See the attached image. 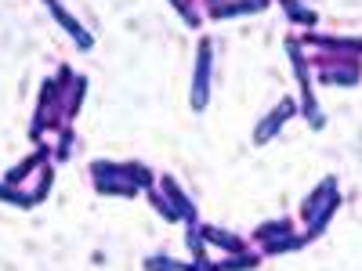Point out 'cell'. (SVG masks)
<instances>
[{
	"label": "cell",
	"mask_w": 362,
	"mask_h": 271,
	"mask_svg": "<svg viewBox=\"0 0 362 271\" xmlns=\"http://www.w3.org/2000/svg\"><path fill=\"white\" fill-rule=\"evenodd\" d=\"M199 235L206 239V243H214V246L228 250V253H243V239H239V235H228V231H221V228H210V224H206Z\"/></svg>",
	"instance_id": "10"
},
{
	"label": "cell",
	"mask_w": 362,
	"mask_h": 271,
	"mask_svg": "<svg viewBox=\"0 0 362 271\" xmlns=\"http://www.w3.org/2000/svg\"><path fill=\"white\" fill-rule=\"evenodd\" d=\"M257 267V257H228L225 264H218V271H250Z\"/></svg>",
	"instance_id": "17"
},
{
	"label": "cell",
	"mask_w": 362,
	"mask_h": 271,
	"mask_svg": "<svg viewBox=\"0 0 362 271\" xmlns=\"http://www.w3.org/2000/svg\"><path fill=\"white\" fill-rule=\"evenodd\" d=\"M44 156H47V152H44V148H37V152H33V156H25V159H22V163H18V167H15V170L8 174V185H18V181H22V177H25L29 170H33V167H37V163H40Z\"/></svg>",
	"instance_id": "13"
},
{
	"label": "cell",
	"mask_w": 362,
	"mask_h": 271,
	"mask_svg": "<svg viewBox=\"0 0 362 271\" xmlns=\"http://www.w3.org/2000/svg\"><path fill=\"white\" fill-rule=\"evenodd\" d=\"M337 203H341V195H337V181H334V177H326L322 185H319V188L312 192V199L305 203V221L312 224V228H308V239L322 235L326 221L334 217V210H337Z\"/></svg>",
	"instance_id": "1"
},
{
	"label": "cell",
	"mask_w": 362,
	"mask_h": 271,
	"mask_svg": "<svg viewBox=\"0 0 362 271\" xmlns=\"http://www.w3.org/2000/svg\"><path fill=\"white\" fill-rule=\"evenodd\" d=\"M163 192H167V199H170V206L177 210V217L185 221V224H196V206L189 203V195L177 188V181L174 177H163Z\"/></svg>",
	"instance_id": "6"
},
{
	"label": "cell",
	"mask_w": 362,
	"mask_h": 271,
	"mask_svg": "<svg viewBox=\"0 0 362 271\" xmlns=\"http://www.w3.org/2000/svg\"><path fill=\"white\" fill-rule=\"evenodd\" d=\"M297 112V102L293 98H283L276 109H272L264 119H261V124H257V131H254V145H268L272 138H276L279 131H283V124H286V119Z\"/></svg>",
	"instance_id": "5"
},
{
	"label": "cell",
	"mask_w": 362,
	"mask_h": 271,
	"mask_svg": "<svg viewBox=\"0 0 362 271\" xmlns=\"http://www.w3.org/2000/svg\"><path fill=\"white\" fill-rule=\"evenodd\" d=\"M210 66H214V47H210V40H199L196 73H192V109L196 112H203L210 102Z\"/></svg>",
	"instance_id": "3"
},
{
	"label": "cell",
	"mask_w": 362,
	"mask_h": 271,
	"mask_svg": "<svg viewBox=\"0 0 362 271\" xmlns=\"http://www.w3.org/2000/svg\"><path fill=\"white\" fill-rule=\"evenodd\" d=\"M283 235H290V221H276V224H268V228L257 231L261 243H272V239H283Z\"/></svg>",
	"instance_id": "16"
},
{
	"label": "cell",
	"mask_w": 362,
	"mask_h": 271,
	"mask_svg": "<svg viewBox=\"0 0 362 271\" xmlns=\"http://www.w3.org/2000/svg\"><path fill=\"white\" fill-rule=\"evenodd\" d=\"M0 199H8V203H15V206H37L33 195H18L11 185H0Z\"/></svg>",
	"instance_id": "19"
},
{
	"label": "cell",
	"mask_w": 362,
	"mask_h": 271,
	"mask_svg": "<svg viewBox=\"0 0 362 271\" xmlns=\"http://www.w3.org/2000/svg\"><path fill=\"white\" fill-rule=\"evenodd\" d=\"M283 8H286V15H290L293 22H300V25H315V11H308L305 4H297V0H283Z\"/></svg>",
	"instance_id": "14"
},
{
	"label": "cell",
	"mask_w": 362,
	"mask_h": 271,
	"mask_svg": "<svg viewBox=\"0 0 362 271\" xmlns=\"http://www.w3.org/2000/svg\"><path fill=\"white\" fill-rule=\"evenodd\" d=\"M308 243V235H283V239H272V243H264V253H283V250H300Z\"/></svg>",
	"instance_id": "12"
},
{
	"label": "cell",
	"mask_w": 362,
	"mask_h": 271,
	"mask_svg": "<svg viewBox=\"0 0 362 271\" xmlns=\"http://www.w3.org/2000/svg\"><path fill=\"white\" fill-rule=\"evenodd\" d=\"M264 8V0H221V4L210 8L214 18H228V15H254Z\"/></svg>",
	"instance_id": "7"
},
{
	"label": "cell",
	"mask_w": 362,
	"mask_h": 271,
	"mask_svg": "<svg viewBox=\"0 0 362 271\" xmlns=\"http://www.w3.org/2000/svg\"><path fill=\"white\" fill-rule=\"evenodd\" d=\"M148 203H153V206L160 210V214H163L167 221H181V217H177V210L170 206V199H167V195H160V192H153V188H148Z\"/></svg>",
	"instance_id": "15"
},
{
	"label": "cell",
	"mask_w": 362,
	"mask_h": 271,
	"mask_svg": "<svg viewBox=\"0 0 362 271\" xmlns=\"http://www.w3.org/2000/svg\"><path fill=\"white\" fill-rule=\"evenodd\" d=\"M51 4H54V0H47V8H51Z\"/></svg>",
	"instance_id": "20"
},
{
	"label": "cell",
	"mask_w": 362,
	"mask_h": 271,
	"mask_svg": "<svg viewBox=\"0 0 362 271\" xmlns=\"http://www.w3.org/2000/svg\"><path fill=\"white\" fill-rule=\"evenodd\" d=\"M51 11H54V18H58V25H62V29H69V37L80 44V47H90V44H95V40H90V33H83V29H80V22L62 8V4H58V0H54V4H51Z\"/></svg>",
	"instance_id": "9"
},
{
	"label": "cell",
	"mask_w": 362,
	"mask_h": 271,
	"mask_svg": "<svg viewBox=\"0 0 362 271\" xmlns=\"http://www.w3.org/2000/svg\"><path fill=\"white\" fill-rule=\"evenodd\" d=\"M286 51H290V62H293V73L300 80V112L308 116V124L312 127H322V116H319V105H315V95H312V80H308V62H305V54H300V47L293 40H286Z\"/></svg>",
	"instance_id": "2"
},
{
	"label": "cell",
	"mask_w": 362,
	"mask_h": 271,
	"mask_svg": "<svg viewBox=\"0 0 362 271\" xmlns=\"http://www.w3.org/2000/svg\"><path fill=\"white\" fill-rule=\"evenodd\" d=\"M189 250H192V257H196V264H206V250H203V239H199V231L189 224Z\"/></svg>",
	"instance_id": "18"
},
{
	"label": "cell",
	"mask_w": 362,
	"mask_h": 271,
	"mask_svg": "<svg viewBox=\"0 0 362 271\" xmlns=\"http://www.w3.org/2000/svg\"><path fill=\"white\" fill-rule=\"evenodd\" d=\"M355 80H358L355 58H344V62H337V66L322 62V83H355Z\"/></svg>",
	"instance_id": "8"
},
{
	"label": "cell",
	"mask_w": 362,
	"mask_h": 271,
	"mask_svg": "<svg viewBox=\"0 0 362 271\" xmlns=\"http://www.w3.org/2000/svg\"><path fill=\"white\" fill-rule=\"evenodd\" d=\"M95 188L102 195H134L138 185L127 177V170L119 167V163H95Z\"/></svg>",
	"instance_id": "4"
},
{
	"label": "cell",
	"mask_w": 362,
	"mask_h": 271,
	"mask_svg": "<svg viewBox=\"0 0 362 271\" xmlns=\"http://www.w3.org/2000/svg\"><path fill=\"white\" fill-rule=\"evenodd\" d=\"M145 271H203V267L199 264H181V260H170V257H148Z\"/></svg>",
	"instance_id": "11"
}]
</instances>
